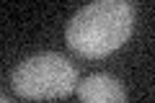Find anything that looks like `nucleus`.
Instances as JSON below:
<instances>
[{
    "label": "nucleus",
    "instance_id": "3",
    "mask_svg": "<svg viewBox=\"0 0 155 103\" xmlns=\"http://www.w3.org/2000/svg\"><path fill=\"white\" fill-rule=\"evenodd\" d=\"M75 90L80 103H127V88L106 72L88 75Z\"/></svg>",
    "mask_w": 155,
    "mask_h": 103
},
{
    "label": "nucleus",
    "instance_id": "4",
    "mask_svg": "<svg viewBox=\"0 0 155 103\" xmlns=\"http://www.w3.org/2000/svg\"><path fill=\"white\" fill-rule=\"evenodd\" d=\"M0 103H11V101H8V98L3 95V93H0Z\"/></svg>",
    "mask_w": 155,
    "mask_h": 103
},
{
    "label": "nucleus",
    "instance_id": "2",
    "mask_svg": "<svg viewBox=\"0 0 155 103\" xmlns=\"http://www.w3.org/2000/svg\"><path fill=\"white\" fill-rule=\"evenodd\" d=\"M78 70L67 57L57 52H41L13 70L11 85L26 101H54L67 98L78 88Z\"/></svg>",
    "mask_w": 155,
    "mask_h": 103
},
{
    "label": "nucleus",
    "instance_id": "1",
    "mask_svg": "<svg viewBox=\"0 0 155 103\" xmlns=\"http://www.w3.org/2000/svg\"><path fill=\"white\" fill-rule=\"evenodd\" d=\"M134 28L129 0H96L80 8L65 28V41L78 57L98 60L127 44Z\"/></svg>",
    "mask_w": 155,
    "mask_h": 103
}]
</instances>
